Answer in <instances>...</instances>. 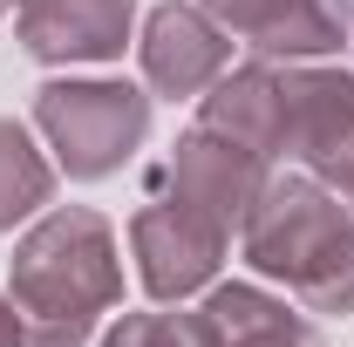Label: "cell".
I'll list each match as a JSON object with an SVG mask.
<instances>
[{"mask_svg": "<svg viewBox=\"0 0 354 347\" xmlns=\"http://www.w3.org/2000/svg\"><path fill=\"white\" fill-rule=\"evenodd\" d=\"M116 245L88 212H62L21 245L14 293L28 306V347H82L88 320L116 300Z\"/></svg>", "mask_w": 354, "mask_h": 347, "instance_id": "cell-1", "label": "cell"}, {"mask_svg": "<svg viewBox=\"0 0 354 347\" xmlns=\"http://www.w3.org/2000/svg\"><path fill=\"white\" fill-rule=\"evenodd\" d=\"M245 252L259 272H279L313 306H354V218L307 184H279L252 212Z\"/></svg>", "mask_w": 354, "mask_h": 347, "instance_id": "cell-2", "label": "cell"}, {"mask_svg": "<svg viewBox=\"0 0 354 347\" xmlns=\"http://www.w3.org/2000/svg\"><path fill=\"white\" fill-rule=\"evenodd\" d=\"M41 123L75 177H102L136 150L150 109L123 82H55V88H41Z\"/></svg>", "mask_w": 354, "mask_h": 347, "instance_id": "cell-3", "label": "cell"}, {"mask_svg": "<svg viewBox=\"0 0 354 347\" xmlns=\"http://www.w3.org/2000/svg\"><path fill=\"white\" fill-rule=\"evenodd\" d=\"M218 245H225V218L205 212L191 191L164 205L157 198V212L136 218V252H143V279L157 286V293H191L212 265H218Z\"/></svg>", "mask_w": 354, "mask_h": 347, "instance_id": "cell-4", "label": "cell"}, {"mask_svg": "<svg viewBox=\"0 0 354 347\" xmlns=\"http://www.w3.org/2000/svg\"><path fill=\"white\" fill-rule=\"evenodd\" d=\"M286 130L313 157V171L334 177L354 198V82H341V75L286 82Z\"/></svg>", "mask_w": 354, "mask_h": 347, "instance_id": "cell-5", "label": "cell"}, {"mask_svg": "<svg viewBox=\"0 0 354 347\" xmlns=\"http://www.w3.org/2000/svg\"><path fill=\"white\" fill-rule=\"evenodd\" d=\"M21 35L35 55H68V62H102L116 55L130 35V0H28L21 14Z\"/></svg>", "mask_w": 354, "mask_h": 347, "instance_id": "cell-6", "label": "cell"}, {"mask_svg": "<svg viewBox=\"0 0 354 347\" xmlns=\"http://www.w3.org/2000/svg\"><path fill=\"white\" fill-rule=\"evenodd\" d=\"M143 62H150V82H157V88L191 95L198 82H212V75L225 68V35L198 14V7H164V14L150 21Z\"/></svg>", "mask_w": 354, "mask_h": 347, "instance_id": "cell-7", "label": "cell"}, {"mask_svg": "<svg viewBox=\"0 0 354 347\" xmlns=\"http://www.w3.org/2000/svg\"><path fill=\"white\" fill-rule=\"evenodd\" d=\"M225 21H239V35H252L259 48H286V55H313L334 48L348 28V0H218Z\"/></svg>", "mask_w": 354, "mask_h": 347, "instance_id": "cell-8", "label": "cell"}, {"mask_svg": "<svg viewBox=\"0 0 354 347\" xmlns=\"http://www.w3.org/2000/svg\"><path fill=\"white\" fill-rule=\"evenodd\" d=\"M205 334L218 347H320V334L307 320H293L286 306L259 300L245 286H225L218 300L205 306Z\"/></svg>", "mask_w": 354, "mask_h": 347, "instance_id": "cell-9", "label": "cell"}, {"mask_svg": "<svg viewBox=\"0 0 354 347\" xmlns=\"http://www.w3.org/2000/svg\"><path fill=\"white\" fill-rule=\"evenodd\" d=\"M48 198V171L41 157L28 150V136L14 123H0V225H14L21 212H35Z\"/></svg>", "mask_w": 354, "mask_h": 347, "instance_id": "cell-10", "label": "cell"}, {"mask_svg": "<svg viewBox=\"0 0 354 347\" xmlns=\"http://www.w3.org/2000/svg\"><path fill=\"white\" fill-rule=\"evenodd\" d=\"M205 341V327H171V320H130V327H116V341L109 347H198Z\"/></svg>", "mask_w": 354, "mask_h": 347, "instance_id": "cell-11", "label": "cell"}, {"mask_svg": "<svg viewBox=\"0 0 354 347\" xmlns=\"http://www.w3.org/2000/svg\"><path fill=\"white\" fill-rule=\"evenodd\" d=\"M21 341H28V320H14V313L0 306V347H21Z\"/></svg>", "mask_w": 354, "mask_h": 347, "instance_id": "cell-12", "label": "cell"}, {"mask_svg": "<svg viewBox=\"0 0 354 347\" xmlns=\"http://www.w3.org/2000/svg\"><path fill=\"white\" fill-rule=\"evenodd\" d=\"M0 7H14V0H0Z\"/></svg>", "mask_w": 354, "mask_h": 347, "instance_id": "cell-13", "label": "cell"}]
</instances>
